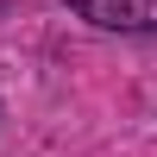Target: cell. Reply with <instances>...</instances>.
<instances>
[{"instance_id": "cell-1", "label": "cell", "mask_w": 157, "mask_h": 157, "mask_svg": "<svg viewBox=\"0 0 157 157\" xmlns=\"http://www.w3.org/2000/svg\"><path fill=\"white\" fill-rule=\"evenodd\" d=\"M69 6L107 32H157V0H69Z\"/></svg>"}]
</instances>
